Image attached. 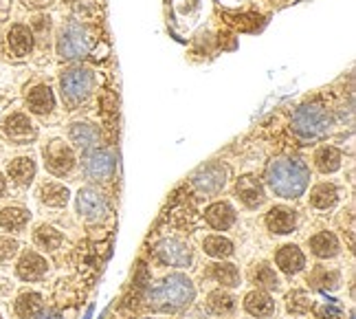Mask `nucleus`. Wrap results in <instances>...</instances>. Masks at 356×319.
Segmentation results:
<instances>
[{"label":"nucleus","instance_id":"6","mask_svg":"<svg viewBox=\"0 0 356 319\" xmlns=\"http://www.w3.org/2000/svg\"><path fill=\"white\" fill-rule=\"evenodd\" d=\"M44 161H46V168L53 174H66V172L73 170L75 155H73V150L66 144L51 141L44 148Z\"/></svg>","mask_w":356,"mask_h":319},{"label":"nucleus","instance_id":"5","mask_svg":"<svg viewBox=\"0 0 356 319\" xmlns=\"http://www.w3.org/2000/svg\"><path fill=\"white\" fill-rule=\"evenodd\" d=\"M93 88V75L86 69H73L64 73L62 78V93L71 101V104H80L88 95H91Z\"/></svg>","mask_w":356,"mask_h":319},{"label":"nucleus","instance_id":"30","mask_svg":"<svg viewBox=\"0 0 356 319\" xmlns=\"http://www.w3.org/2000/svg\"><path fill=\"white\" fill-rule=\"evenodd\" d=\"M213 277L218 279L220 284L224 286H238L240 282V273L233 264L229 262H220V264H213Z\"/></svg>","mask_w":356,"mask_h":319},{"label":"nucleus","instance_id":"36","mask_svg":"<svg viewBox=\"0 0 356 319\" xmlns=\"http://www.w3.org/2000/svg\"><path fill=\"white\" fill-rule=\"evenodd\" d=\"M29 5H37V7H42V5H51V0H29Z\"/></svg>","mask_w":356,"mask_h":319},{"label":"nucleus","instance_id":"3","mask_svg":"<svg viewBox=\"0 0 356 319\" xmlns=\"http://www.w3.org/2000/svg\"><path fill=\"white\" fill-rule=\"evenodd\" d=\"M330 126H332V117H330V112L321 104H303L301 108H297L295 117H292L295 132L306 139L323 137L330 130Z\"/></svg>","mask_w":356,"mask_h":319},{"label":"nucleus","instance_id":"29","mask_svg":"<svg viewBox=\"0 0 356 319\" xmlns=\"http://www.w3.org/2000/svg\"><path fill=\"white\" fill-rule=\"evenodd\" d=\"M205 251L213 255V258H226V255L233 253V245L231 240H226L222 236H209L205 240Z\"/></svg>","mask_w":356,"mask_h":319},{"label":"nucleus","instance_id":"37","mask_svg":"<svg viewBox=\"0 0 356 319\" xmlns=\"http://www.w3.org/2000/svg\"><path fill=\"white\" fill-rule=\"evenodd\" d=\"M40 319H62V317H60L57 313H46V315H42Z\"/></svg>","mask_w":356,"mask_h":319},{"label":"nucleus","instance_id":"4","mask_svg":"<svg viewBox=\"0 0 356 319\" xmlns=\"http://www.w3.org/2000/svg\"><path fill=\"white\" fill-rule=\"evenodd\" d=\"M88 51H91V37H88L86 29L78 27V24H71V27H66L64 31L60 33L57 53L64 60L84 58Z\"/></svg>","mask_w":356,"mask_h":319},{"label":"nucleus","instance_id":"2","mask_svg":"<svg viewBox=\"0 0 356 319\" xmlns=\"http://www.w3.org/2000/svg\"><path fill=\"white\" fill-rule=\"evenodd\" d=\"M196 291H194V284L189 282V277L176 273V275H170L161 286L152 288L150 291V306L157 311H178L183 309L185 304H189L194 300Z\"/></svg>","mask_w":356,"mask_h":319},{"label":"nucleus","instance_id":"25","mask_svg":"<svg viewBox=\"0 0 356 319\" xmlns=\"http://www.w3.org/2000/svg\"><path fill=\"white\" fill-rule=\"evenodd\" d=\"M27 223H29V214L20 207H7L0 212V225L9 229V232H18Z\"/></svg>","mask_w":356,"mask_h":319},{"label":"nucleus","instance_id":"27","mask_svg":"<svg viewBox=\"0 0 356 319\" xmlns=\"http://www.w3.org/2000/svg\"><path fill=\"white\" fill-rule=\"evenodd\" d=\"M310 200H312V205L314 207H319V209H328V207H332L335 202H337V187L335 185H317L312 189V194H310Z\"/></svg>","mask_w":356,"mask_h":319},{"label":"nucleus","instance_id":"19","mask_svg":"<svg viewBox=\"0 0 356 319\" xmlns=\"http://www.w3.org/2000/svg\"><path fill=\"white\" fill-rule=\"evenodd\" d=\"M9 46L16 55H27L33 49V33L27 27H22V24H16L9 31Z\"/></svg>","mask_w":356,"mask_h":319},{"label":"nucleus","instance_id":"10","mask_svg":"<svg viewBox=\"0 0 356 319\" xmlns=\"http://www.w3.org/2000/svg\"><path fill=\"white\" fill-rule=\"evenodd\" d=\"M157 253L159 258L165 262V264H174V266H187L189 260H192V253H189V249L183 245L181 240H163L161 245L157 247Z\"/></svg>","mask_w":356,"mask_h":319},{"label":"nucleus","instance_id":"14","mask_svg":"<svg viewBox=\"0 0 356 319\" xmlns=\"http://www.w3.org/2000/svg\"><path fill=\"white\" fill-rule=\"evenodd\" d=\"M71 141L82 150H93L99 146L101 135L93 123H73L71 128Z\"/></svg>","mask_w":356,"mask_h":319},{"label":"nucleus","instance_id":"35","mask_svg":"<svg viewBox=\"0 0 356 319\" xmlns=\"http://www.w3.org/2000/svg\"><path fill=\"white\" fill-rule=\"evenodd\" d=\"M321 286H328V288H335L339 284V275L337 273H323L321 279H319Z\"/></svg>","mask_w":356,"mask_h":319},{"label":"nucleus","instance_id":"13","mask_svg":"<svg viewBox=\"0 0 356 319\" xmlns=\"http://www.w3.org/2000/svg\"><path fill=\"white\" fill-rule=\"evenodd\" d=\"M295 212L288 207H273L269 214H266V225L273 234H290L295 229Z\"/></svg>","mask_w":356,"mask_h":319},{"label":"nucleus","instance_id":"21","mask_svg":"<svg viewBox=\"0 0 356 319\" xmlns=\"http://www.w3.org/2000/svg\"><path fill=\"white\" fill-rule=\"evenodd\" d=\"M244 309L251 313V315H256V317H266V315H271L273 309H275V304L273 300L266 295V293L262 291H253L247 295L244 300Z\"/></svg>","mask_w":356,"mask_h":319},{"label":"nucleus","instance_id":"15","mask_svg":"<svg viewBox=\"0 0 356 319\" xmlns=\"http://www.w3.org/2000/svg\"><path fill=\"white\" fill-rule=\"evenodd\" d=\"M277 266L279 269H282L284 273H288V275H292V273H297V271H301V266H303V253L299 251V247H295V245H286V247H282L277 251Z\"/></svg>","mask_w":356,"mask_h":319},{"label":"nucleus","instance_id":"22","mask_svg":"<svg viewBox=\"0 0 356 319\" xmlns=\"http://www.w3.org/2000/svg\"><path fill=\"white\" fill-rule=\"evenodd\" d=\"M9 176L14 178L16 183H20V185H29L33 181V176H35V163L31 159H27V157L11 161Z\"/></svg>","mask_w":356,"mask_h":319},{"label":"nucleus","instance_id":"17","mask_svg":"<svg viewBox=\"0 0 356 319\" xmlns=\"http://www.w3.org/2000/svg\"><path fill=\"white\" fill-rule=\"evenodd\" d=\"M27 104L37 114L51 112V110H53V106H55L53 91H51L48 86H35L33 91L29 93V97H27Z\"/></svg>","mask_w":356,"mask_h":319},{"label":"nucleus","instance_id":"28","mask_svg":"<svg viewBox=\"0 0 356 319\" xmlns=\"http://www.w3.org/2000/svg\"><path fill=\"white\" fill-rule=\"evenodd\" d=\"M40 196H42V200L46 202V205H51V207H62V205H66V200H69V189L64 185L48 183V185L42 187Z\"/></svg>","mask_w":356,"mask_h":319},{"label":"nucleus","instance_id":"9","mask_svg":"<svg viewBox=\"0 0 356 319\" xmlns=\"http://www.w3.org/2000/svg\"><path fill=\"white\" fill-rule=\"evenodd\" d=\"M86 174L93 176V178H99V181H106L114 174V168H117V163H114V157L106 150H97L93 155L86 157Z\"/></svg>","mask_w":356,"mask_h":319},{"label":"nucleus","instance_id":"38","mask_svg":"<svg viewBox=\"0 0 356 319\" xmlns=\"http://www.w3.org/2000/svg\"><path fill=\"white\" fill-rule=\"evenodd\" d=\"M5 194V178H3V174H0V196Z\"/></svg>","mask_w":356,"mask_h":319},{"label":"nucleus","instance_id":"11","mask_svg":"<svg viewBox=\"0 0 356 319\" xmlns=\"http://www.w3.org/2000/svg\"><path fill=\"white\" fill-rule=\"evenodd\" d=\"M48 269L46 260L42 258L40 253L35 251H29L22 255V260L18 262V275L22 279H27V282H33V279H40Z\"/></svg>","mask_w":356,"mask_h":319},{"label":"nucleus","instance_id":"31","mask_svg":"<svg viewBox=\"0 0 356 319\" xmlns=\"http://www.w3.org/2000/svg\"><path fill=\"white\" fill-rule=\"evenodd\" d=\"M209 309L213 311V313H218V315H226V313H231L233 311V306H235V302H233V298L229 295V293H224V291H213L211 295H209Z\"/></svg>","mask_w":356,"mask_h":319},{"label":"nucleus","instance_id":"23","mask_svg":"<svg viewBox=\"0 0 356 319\" xmlns=\"http://www.w3.org/2000/svg\"><path fill=\"white\" fill-rule=\"evenodd\" d=\"M317 168H319L323 174H330V172H337L341 168V152L332 146H326L317 152Z\"/></svg>","mask_w":356,"mask_h":319},{"label":"nucleus","instance_id":"34","mask_svg":"<svg viewBox=\"0 0 356 319\" xmlns=\"http://www.w3.org/2000/svg\"><path fill=\"white\" fill-rule=\"evenodd\" d=\"M18 253V242L11 238H0V260L7 262Z\"/></svg>","mask_w":356,"mask_h":319},{"label":"nucleus","instance_id":"1","mask_svg":"<svg viewBox=\"0 0 356 319\" xmlns=\"http://www.w3.org/2000/svg\"><path fill=\"white\" fill-rule=\"evenodd\" d=\"M310 172L306 163L299 159H275L266 168V181H269L271 189L282 198H297L303 194V189L308 187Z\"/></svg>","mask_w":356,"mask_h":319},{"label":"nucleus","instance_id":"16","mask_svg":"<svg viewBox=\"0 0 356 319\" xmlns=\"http://www.w3.org/2000/svg\"><path fill=\"white\" fill-rule=\"evenodd\" d=\"M205 218L213 229H220V232H224V229H229L233 225L235 214H233L231 205H226V202H215V205H211L205 212Z\"/></svg>","mask_w":356,"mask_h":319},{"label":"nucleus","instance_id":"12","mask_svg":"<svg viewBox=\"0 0 356 319\" xmlns=\"http://www.w3.org/2000/svg\"><path fill=\"white\" fill-rule=\"evenodd\" d=\"M235 191H238V196L242 198L244 205H249V207H258V205H262V200H264L262 183L258 181L256 176H242V178H240L238 185H235Z\"/></svg>","mask_w":356,"mask_h":319},{"label":"nucleus","instance_id":"32","mask_svg":"<svg viewBox=\"0 0 356 319\" xmlns=\"http://www.w3.org/2000/svg\"><path fill=\"white\" fill-rule=\"evenodd\" d=\"M312 300L306 291H292L288 295V311L290 313H308Z\"/></svg>","mask_w":356,"mask_h":319},{"label":"nucleus","instance_id":"26","mask_svg":"<svg viewBox=\"0 0 356 319\" xmlns=\"http://www.w3.org/2000/svg\"><path fill=\"white\" fill-rule=\"evenodd\" d=\"M35 245H40L42 249L46 251H55L60 245H62V234L57 232V229L48 227V225H42L35 229Z\"/></svg>","mask_w":356,"mask_h":319},{"label":"nucleus","instance_id":"7","mask_svg":"<svg viewBox=\"0 0 356 319\" xmlns=\"http://www.w3.org/2000/svg\"><path fill=\"white\" fill-rule=\"evenodd\" d=\"M78 209L86 221H99L106 214V198L93 187H84L78 194Z\"/></svg>","mask_w":356,"mask_h":319},{"label":"nucleus","instance_id":"24","mask_svg":"<svg viewBox=\"0 0 356 319\" xmlns=\"http://www.w3.org/2000/svg\"><path fill=\"white\" fill-rule=\"evenodd\" d=\"M40 311H42V298L37 293H24L16 302V313L22 319H33Z\"/></svg>","mask_w":356,"mask_h":319},{"label":"nucleus","instance_id":"33","mask_svg":"<svg viewBox=\"0 0 356 319\" xmlns=\"http://www.w3.org/2000/svg\"><path fill=\"white\" fill-rule=\"evenodd\" d=\"M253 282H256L258 286H264V288H277L279 282H277V275L275 271L271 269V266H258V271L253 273Z\"/></svg>","mask_w":356,"mask_h":319},{"label":"nucleus","instance_id":"20","mask_svg":"<svg viewBox=\"0 0 356 319\" xmlns=\"http://www.w3.org/2000/svg\"><path fill=\"white\" fill-rule=\"evenodd\" d=\"M310 249L317 258H332V255L339 253V240L335 234H317L312 240H310Z\"/></svg>","mask_w":356,"mask_h":319},{"label":"nucleus","instance_id":"8","mask_svg":"<svg viewBox=\"0 0 356 319\" xmlns=\"http://www.w3.org/2000/svg\"><path fill=\"white\" fill-rule=\"evenodd\" d=\"M226 183V170L222 165H207L194 176V185L198 191H205V194H213V191H220Z\"/></svg>","mask_w":356,"mask_h":319},{"label":"nucleus","instance_id":"18","mask_svg":"<svg viewBox=\"0 0 356 319\" xmlns=\"http://www.w3.org/2000/svg\"><path fill=\"white\" fill-rule=\"evenodd\" d=\"M5 132L14 139H20V141L35 137L33 123L29 121V117H24V114H11V117L5 121Z\"/></svg>","mask_w":356,"mask_h":319}]
</instances>
